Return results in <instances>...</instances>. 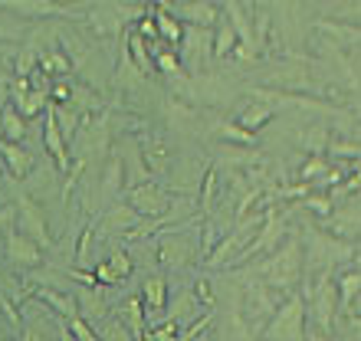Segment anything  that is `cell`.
Wrapping results in <instances>:
<instances>
[{"instance_id": "1", "label": "cell", "mask_w": 361, "mask_h": 341, "mask_svg": "<svg viewBox=\"0 0 361 341\" xmlns=\"http://www.w3.org/2000/svg\"><path fill=\"white\" fill-rule=\"evenodd\" d=\"M305 253H302V243L295 237H289L283 243V247L276 249L273 256H267L263 263L253 269V273L263 279V283H269L273 289H283V292L293 295V289L299 283H302V275H305Z\"/></svg>"}, {"instance_id": "2", "label": "cell", "mask_w": 361, "mask_h": 341, "mask_svg": "<svg viewBox=\"0 0 361 341\" xmlns=\"http://www.w3.org/2000/svg\"><path fill=\"white\" fill-rule=\"evenodd\" d=\"M305 328H309V322H305V299L302 295H289L283 309L263 328V341H305Z\"/></svg>"}, {"instance_id": "3", "label": "cell", "mask_w": 361, "mask_h": 341, "mask_svg": "<svg viewBox=\"0 0 361 341\" xmlns=\"http://www.w3.org/2000/svg\"><path fill=\"white\" fill-rule=\"evenodd\" d=\"M128 204H132L142 217H154L158 220V227L164 230V217L171 213V204H174V197H171V190L168 187H161V184H132L128 187Z\"/></svg>"}, {"instance_id": "4", "label": "cell", "mask_w": 361, "mask_h": 341, "mask_svg": "<svg viewBox=\"0 0 361 341\" xmlns=\"http://www.w3.org/2000/svg\"><path fill=\"white\" fill-rule=\"evenodd\" d=\"M197 220L204 223V217H194V220H188V223H180V227L168 230V233L161 237V243H158V263H161L164 269H178V266H188L190 259L200 253L197 243L180 233V230H188L190 223H197ZM200 259H204V253H200Z\"/></svg>"}, {"instance_id": "5", "label": "cell", "mask_w": 361, "mask_h": 341, "mask_svg": "<svg viewBox=\"0 0 361 341\" xmlns=\"http://www.w3.org/2000/svg\"><path fill=\"white\" fill-rule=\"evenodd\" d=\"M4 249H7V263L17 266V269H37V266H43V247L17 227L4 237Z\"/></svg>"}, {"instance_id": "6", "label": "cell", "mask_w": 361, "mask_h": 341, "mask_svg": "<svg viewBox=\"0 0 361 341\" xmlns=\"http://www.w3.org/2000/svg\"><path fill=\"white\" fill-rule=\"evenodd\" d=\"M138 227H142V213H138L132 204H118V207L105 210L102 217L95 220V233H99L95 240H105V237H112V233L128 237V233H135Z\"/></svg>"}, {"instance_id": "7", "label": "cell", "mask_w": 361, "mask_h": 341, "mask_svg": "<svg viewBox=\"0 0 361 341\" xmlns=\"http://www.w3.org/2000/svg\"><path fill=\"white\" fill-rule=\"evenodd\" d=\"M17 220H20L17 230H23L27 237H33L43 249L53 247V240H49V227H47V220H43V210H39V204L33 197H27V194H20L17 197Z\"/></svg>"}, {"instance_id": "8", "label": "cell", "mask_w": 361, "mask_h": 341, "mask_svg": "<svg viewBox=\"0 0 361 341\" xmlns=\"http://www.w3.org/2000/svg\"><path fill=\"white\" fill-rule=\"evenodd\" d=\"M138 151H142V164L148 174H161L168 164H171V144L161 132H148L138 135Z\"/></svg>"}, {"instance_id": "9", "label": "cell", "mask_w": 361, "mask_h": 341, "mask_svg": "<svg viewBox=\"0 0 361 341\" xmlns=\"http://www.w3.org/2000/svg\"><path fill=\"white\" fill-rule=\"evenodd\" d=\"M43 148L49 151V158H53L59 174H66L69 170L66 135L59 132V125H56V105H53V99H49V105H47V122H43Z\"/></svg>"}, {"instance_id": "10", "label": "cell", "mask_w": 361, "mask_h": 341, "mask_svg": "<svg viewBox=\"0 0 361 341\" xmlns=\"http://www.w3.org/2000/svg\"><path fill=\"white\" fill-rule=\"evenodd\" d=\"M174 17L188 27H200V30H214L220 23V7L214 0H190V4H178Z\"/></svg>"}, {"instance_id": "11", "label": "cell", "mask_w": 361, "mask_h": 341, "mask_svg": "<svg viewBox=\"0 0 361 341\" xmlns=\"http://www.w3.org/2000/svg\"><path fill=\"white\" fill-rule=\"evenodd\" d=\"M0 7L17 13L27 20H43V17H66L69 10L56 0H0Z\"/></svg>"}, {"instance_id": "12", "label": "cell", "mask_w": 361, "mask_h": 341, "mask_svg": "<svg viewBox=\"0 0 361 341\" xmlns=\"http://www.w3.org/2000/svg\"><path fill=\"white\" fill-rule=\"evenodd\" d=\"M37 299L39 302H47L59 318H76L79 315V299L73 289H53V285H37Z\"/></svg>"}, {"instance_id": "13", "label": "cell", "mask_w": 361, "mask_h": 341, "mask_svg": "<svg viewBox=\"0 0 361 341\" xmlns=\"http://www.w3.org/2000/svg\"><path fill=\"white\" fill-rule=\"evenodd\" d=\"M276 118V108L269 102H263V99H257L253 95V102H247V105H240V112H237V125L243 128V132H250V135H257L263 125H269Z\"/></svg>"}, {"instance_id": "14", "label": "cell", "mask_w": 361, "mask_h": 341, "mask_svg": "<svg viewBox=\"0 0 361 341\" xmlns=\"http://www.w3.org/2000/svg\"><path fill=\"white\" fill-rule=\"evenodd\" d=\"M0 161L17 180L30 178V170H33V154L23 144H13V142H0Z\"/></svg>"}, {"instance_id": "15", "label": "cell", "mask_w": 361, "mask_h": 341, "mask_svg": "<svg viewBox=\"0 0 361 341\" xmlns=\"http://www.w3.org/2000/svg\"><path fill=\"white\" fill-rule=\"evenodd\" d=\"M89 23H92L95 30V37H115L118 30L125 27V17H122V10H115V7H95L92 13H89Z\"/></svg>"}, {"instance_id": "16", "label": "cell", "mask_w": 361, "mask_h": 341, "mask_svg": "<svg viewBox=\"0 0 361 341\" xmlns=\"http://www.w3.org/2000/svg\"><path fill=\"white\" fill-rule=\"evenodd\" d=\"M122 178H125V161H122V151L112 148L109 158H105V174H102V194L105 200H112L118 190H122Z\"/></svg>"}, {"instance_id": "17", "label": "cell", "mask_w": 361, "mask_h": 341, "mask_svg": "<svg viewBox=\"0 0 361 341\" xmlns=\"http://www.w3.org/2000/svg\"><path fill=\"white\" fill-rule=\"evenodd\" d=\"M125 43H128V56H132L135 69H138L142 76L158 73V69H154V59L148 56V39H145L138 30H128V33H125Z\"/></svg>"}, {"instance_id": "18", "label": "cell", "mask_w": 361, "mask_h": 341, "mask_svg": "<svg viewBox=\"0 0 361 341\" xmlns=\"http://www.w3.org/2000/svg\"><path fill=\"white\" fill-rule=\"evenodd\" d=\"M237 30L230 27V20L224 17V10H220V23L214 27V43H210V49H214V56L217 59H227V56H233V49L240 46L237 43Z\"/></svg>"}, {"instance_id": "19", "label": "cell", "mask_w": 361, "mask_h": 341, "mask_svg": "<svg viewBox=\"0 0 361 341\" xmlns=\"http://www.w3.org/2000/svg\"><path fill=\"white\" fill-rule=\"evenodd\" d=\"M154 13V23H158V33H161L164 43H171L174 49L184 43V33H188V27H180V20L174 17V13H168V10H152Z\"/></svg>"}, {"instance_id": "20", "label": "cell", "mask_w": 361, "mask_h": 341, "mask_svg": "<svg viewBox=\"0 0 361 341\" xmlns=\"http://www.w3.org/2000/svg\"><path fill=\"white\" fill-rule=\"evenodd\" d=\"M168 315H171L178 325L180 322H194V318L200 315V299L194 295V289L174 295V302H171V309H168Z\"/></svg>"}, {"instance_id": "21", "label": "cell", "mask_w": 361, "mask_h": 341, "mask_svg": "<svg viewBox=\"0 0 361 341\" xmlns=\"http://www.w3.org/2000/svg\"><path fill=\"white\" fill-rule=\"evenodd\" d=\"M0 122H4V142L23 144V138H27V125H23V115H20L13 105H0Z\"/></svg>"}, {"instance_id": "22", "label": "cell", "mask_w": 361, "mask_h": 341, "mask_svg": "<svg viewBox=\"0 0 361 341\" xmlns=\"http://www.w3.org/2000/svg\"><path fill=\"white\" fill-rule=\"evenodd\" d=\"M39 69H43L49 79H69V73L76 66H73V59H69L63 49H49V53L39 56Z\"/></svg>"}, {"instance_id": "23", "label": "cell", "mask_w": 361, "mask_h": 341, "mask_svg": "<svg viewBox=\"0 0 361 341\" xmlns=\"http://www.w3.org/2000/svg\"><path fill=\"white\" fill-rule=\"evenodd\" d=\"M335 285H338V299H342V309H348V305L355 302L361 295V269L355 266V269H345V273L335 275Z\"/></svg>"}, {"instance_id": "24", "label": "cell", "mask_w": 361, "mask_h": 341, "mask_svg": "<svg viewBox=\"0 0 361 341\" xmlns=\"http://www.w3.org/2000/svg\"><path fill=\"white\" fill-rule=\"evenodd\" d=\"M59 46H63V53H66L69 59H73V66H82L89 56V43L82 37H79L76 30H59Z\"/></svg>"}, {"instance_id": "25", "label": "cell", "mask_w": 361, "mask_h": 341, "mask_svg": "<svg viewBox=\"0 0 361 341\" xmlns=\"http://www.w3.org/2000/svg\"><path fill=\"white\" fill-rule=\"evenodd\" d=\"M95 332H99V338H102V341H135V335L125 328L122 318H112V315H109V318H102V325H99Z\"/></svg>"}, {"instance_id": "26", "label": "cell", "mask_w": 361, "mask_h": 341, "mask_svg": "<svg viewBox=\"0 0 361 341\" xmlns=\"http://www.w3.org/2000/svg\"><path fill=\"white\" fill-rule=\"evenodd\" d=\"M325 170H329V161H325L322 154H312V158H309V161H305L302 168H299L295 180H302V184H309V187H312V184H315L319 178H322Z\"/></svg>"}, {"instance_id": "27", "label": "cell", "mask_w": 361, "mask_h": 341, "mask_svg": "<svg viewBox=\"0 0 361 341\" xmlns=\"http://www.w3.org/2000/svg\"><path fill=\"white\" fill-rule=\"evenodd\" d=\"M214 190H217V170L210 168L207 174H204V184H200V217L207 220L210 217V210H214Z\"/></svg>"}, {"instance_id": "28", "label": "cell", "mask_w": 361, "mask_h": 341, "mask_svg": "<svg viewBox=\"0 0 361 341\" xmlns=\"http://www.w3.org/2000/svg\"><path fill=\"white\" fill-rule=\"evenodd\" d=\"M214 128H217L220 138H227V142H233V144H253V142H257V135L243 132L237 122H217Z\"/></svg>"}, {"instance_id": "29", "label": "cell", "mask_w": 361, "mask_h": 341, "mask_svg": "<svg viewBox=\"0 0 361 341\" xmlns=\"http://www.w3.org/2000/svg\"><path fill=\"white\" fill-rule=\"evenodd\" d=\"M109 263V269H112V275L122 283V279H128L132 275V269H135V263H132V256L125 253V249H112V256L105 259Z\"/></svg>"}, {"instance_id": "30", "label": "cell", "mask_w": 361, "mask_h": 341, "mask_svg": "<svg viewBox=\"0 0 361 341\" xmlns=\"http://www.w3.org/2000/svg\"><path fill=\"white\" fill-rule=\"evenodd\" d=\"M154 69H158L161 76H184V73H180V56L174 49H161V53L154 56Z\"/></svg>"}, {"instance_id": "31", "label": "cell", "mask_w": 361, "mask_h": 341, "mask_svg": "<svg viewBox=\"0 0 361 341\" xmlns=\"http://www.w3.org/2000/svg\"><path fill=\"white\" fill-rule=\"evenodd\" d=\"M145 341H180V325L174 322V318H168V322L148 328V332H145Z\"/></svg>"}, {"instance_id": "32", "label": "cell", "mask_w": 361, "mask_h": 341, "mask_svg": "<svg viewBox=\"0 0 361 341\" xmlns=\"http://www.w3.org/2000/svg\"><path fill=\"white\" fill-rule=\"evenodd\" d=\"M69 332L76 335V341H102V338H99V332H95V325H92V322H86L82 315L69 318Z\"/></svg>"}, {"instance_id": "33", "label": "cell", "mask_w": 361, "mask_h": 341, "mask_svg": "<svg viewBox=\"0 0 361 341\" xmlns=\"http://www.w3.org/2000/svg\"><path fill=\"white\" fill-rule=\"evenodd\" d=\"M194 295L200 299V305H204V309H210V305L217 302V295H214V285H210L207 275H197V279H194Z\"/></svg>"}, {"instance_id": "34", "label": "cell", "mask_w": 361, "mask_h": 341, "mask_svg": "<svg viewBox=\"0 0 361 341\" xmlns=\"http://www.w3.org/2000/svg\"><path fill=\"white\" fill-rule=\"evenodd\" d=\"M135 30H138L145 39H152V43H158V39H161V33H158V23H154V13H152V10H148V13H145V17L135 23Z\"/></svg>"}, {"instance_id": "35", "label": "cell", "mask_w": 361, "mask_h": 341, "mask_svg": "<svg viewBox=\"0 0 361 341\" xmlns=\"http://www.w3.org/2000/svg\"><path fill=\"white\" fill-rule=\"evenodd\" d=\"M0 309H4V315H7V322L20 332V328H23V318L17 315V309H13V299H10V295L4 292V289H0Z\"/></svg>"}, {"instance_id": "36", "label": "cell", "mask_w": 361, "mask_h": 341, "mask_svg": "<svg viewBox=\"0 0 361 341\" xmlns=\"http://www.w3.org/2000/svg\"><path fill=\"white\" fill-rule=\"evenodd\" d=\"M305 341H338V335H325V332H319V328H305Z\"/></svg>"}, {"instance_id": "37", "label": "cell", "mask_w": 361, "mask_h": 341, "mask_svg": "<svg viewBox=\"0 0 361 341\" xmlns=\"http://www.w3.org/2000/svg\"><path fill=\"white\" fill-rule=\"evenodd\" d=\"M59 341H76V335L69 332V322H66V318H59Z\"/></svg>"}, {"instance_id": "38", "label": "cell", "mask_w": 361, "mask_h": 341, "mask_svg": "<svg viewBox=\"0 0 361 341\" xmlns=\"http://www.w3.org/2000/svg\"><path fill=\"white\" fill-rule=\"evenodd\" d=\"M152 4H158L161 10H168V4H171V0H152Z\"/></svg>"}, {"instance_id": "39", "label": "cell", "mask_w": 361, "mask_h": 341, "mask_svg": "<svg viewBox=\"0 0 361 341\" xmlns=\"http://www.w3.org/2000/svg\"><path fill=\"white\" fill-rule=\"evenodd\" d=\"M0 142H4V122H0Z\"/></svg>"}, {"instance_id": "40", "label": "cell", "mask_w": 361, "mask_h": 341, "mask_svg": "<svg viewBox=\"0 0 361 341\" xmlns=\"http://www.w3.org/2000/svg\"><path fill=\"white\" fill-rule=\"evenodd\" d=\"M56 4H73V0H56Z\"/></svg>"}, {"instance_id": "41", "label": "cell", "mask_w": 361, "mask_h": 341, "mask_svg": "<svg viewBox=\"0 0 361 341\" xmlns=\"http://www.w3.org/2000/svg\"><path fill=\"white\" fill-rule=\"evenodd\" d=\"M178 4H190V0H178Z\"/></svg>"}, {"instance_id": "42", "label": "cell", "mask_w": 361, "mask_h": 341, "mask_svg": "<svg viewBox=\"0 0 361 341\" xmlns=\"http://www.w3.org/2000/svg\"><path fill=\"white\" fill-rule=\"evenodd\" d=\"M0 164H4V161H0Z\"/></svg>"}]
</instances>
